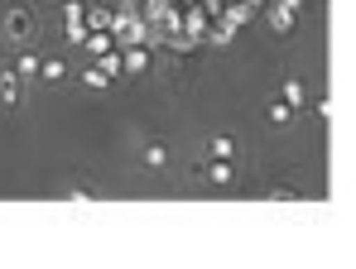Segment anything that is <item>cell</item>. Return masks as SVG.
Here are the masks:
<instances>
[{
  "mask_svg": "<svg viewBox=\"0 0 356 269\" xmlns=\"http://www.w3.org/2000/svg\"><path fill=\"white\" fill-rule=\"evenodd\" d=\"M39 34H44V15L34 0L5 5V15H0V44L5 49H29V44H39Z\"/></svg>",
  "mask_w": 356,
  "mask_h": 269,
  "instance_id": "1",
  "label": "cell"
},
{
  "mask_svg": "<svg viewBox=\"0 0 356 269\" xmlns=\"http://www.w3.org/2000/svg\"><path fill=\"white\" fill-rule=\"evenodd\" d=\"M135 163H140L149 178H164V173L174 168V149H169V140H145V145L135 149Z\"/></svg>",
  "mask_w": 356,
  "mask_h": 269,
  "instance_id": "2",
  "label": "cell"
},
{
  "mask_svg": "<svg viewBox=\"0 0 356 269\" xmlns=\"http://www.w3.org/2000/svg\"><path fill=\"white\" fill-rule=\"evenodd\" d=\"M197 178H202L207 188H236L241 159H202L197 163Z\"/></svg>",
  "mask_w": 356,
  "mask_h": 269,
  "instance_id": "3",
  "label": "cell"
},
{
  "mask_svg": "<svg viewBox=\"0 0 356 269\" xmlns=\"http://www.w3.org/2000/svg\"><path fill=\"white\" fill-rule=\"evenodd\" d=\"M202 159H241V135L236 130H212L202 140Z\"/></svg>",
  "mask_w": 356,
  "mask_h": 269,
  "instance_id": "4",
  "label": "cell"
},
{
  "mask_svg": "<svg viewBox=\"0 0 356 269\" xmlns=\"http://www.w3.org/2000/svg\"><path fill=\"white\" fill-rule=\"evenodd\" d=\"M24 77H15L10 67H0V111H19L24 106Z\"/></svg>",
  "mask_w": 356,
  "mask_h": 269,
  "instance_id": "5",
  "label": "cell"
},
{
  "mask_svg": "<svg viewBox=\"0 0 356 269\" xmlns=\"http://www.w3.org/2000/svg\"><path fill=\"white\" fill-rule=\"evenodd\" d=\"M39 58H44V49H39V44H29V49H15V63H10V72H15V77H24V82H34V77H39Z\"/></svg>",
  "mask_w": 356,
  "mask_h": 269,
  "instance_id": "6",
  "label": "cell"
},
{
  "mask_svg": "<svg viewBox=\"0 0 356 269\" xmlns=\"http://www.w3.org/2000/svg\"><path fill=\"white\" fill-rule=\"evenodd\" d=\"M67 72H72V67H67V58H58V54H44V58H39V82H44V87H63V82H67Z\"/></svg>",
  "mask_w": 356,
  "mask_h": 269,
  "instance_id": "7",
  "label": "cell"
},
{
  "mask_svg": "<svg viewBox=\"0 0 356 269\" xmlns=\"http://www.w3.org/2000/svg\"><path fill=\"white\" fill-rule=\"evenodd\" d=\"M280 101H284V106H294V111H303V101H308V87H303V77H298V72H289V77L280 82Z\"/></svg>",
  "mask_w": 356,
  "mask_h": 269,
  "instance_id": "8",
  "label": "cell"
},
{
  "mask_svg": "<svg viewBox=\"0 0 356 269\" xmlns=\"http://www.w3.org/2000/svg\"><path fill=\"white\" fill-rule=\"evenodd\" d=\"M260 193H265L270 202H298V197H303L298 183H270V188H260Z\"/></svg>",
  "mask_w": 356,
  "mask_h": 269,
  "instance_id": "9",
  "label": "cell"
},
{
  "mask_svg": "<svg viewBox=\"0 0 356 269\" xmlns=\"http://www.w3.org/2000/svg\"><path fill=\"white\" fill-rule=\"evenodd\" d=\"M58 197H63V202H97L102 193H97V188H87V183H67Z\"/></svg>",
  "mask_w": 356,
  "mask_h": 269,
  "instance_id": "10",
  "label": "cell"
},
{
  "mask_svg": "<svg viewBox=\"0 0 356 269\" xmlns=\"http://www.w3.org/2000/svg\"><path fill=\"white\" fill-rule=\"evenodd\" d=\"M265 115H270V125H294L298 111H294V106H284V101H270V106H265Z\"/></svg>",
  "mask_w": 356,
  "mask_h": 269,
  "instance_id": "11",
  "label": "cell"
},
{
  "mask_svg": "<svg viewBox=\"0 0 356 269\" xmlns=\"http://www.w3.org/2000/svg\"><path fill=\"white\" fill-rule=\"evenodd\" d=\"M145 63H149V54H145V49H135V54H125L120 67H125V72H145Z\"/></svg>",
  "mask_w": 356,
  "mask_h": 269,
  "instance_id": "12",
  "label": "cell"
}]
</instances>
